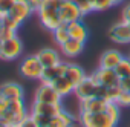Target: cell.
I'll return each mask as SVG.
<instances>
[{"mask_svg": "<svg viewBox=\"0 0 130 127\" xmlns=\"http://www.w3.org/2000/svg\"><path fill=\"white\" fill-rule=\"evenodd\" d=\"M17 127H40V125L37 124V121L34 119V116L29 113L26 118H23V121H22V122H20Z\"/></svg>", "mask_w": 130, "mask_h": 127, "instance_id": "cell-28", "label": "cell"}, {"mask_svg": "<svg viewBox=\"0 0 130 127\" xmlns=\"http://www.w3.org/2000/svg\"><path fill=\"white\" fill-rule=\"evenodd\" d=\"M63 97L55 90V87L52 84H44L41 83L34 95V101H40V103H47V104H61Z\"/></svg>", "mask_w": 130, "mask_h": 127, "instance_id": "cell-6", "label": "cell"}, {"mask_svg": "<svg viewBox=\"0 0 130 127\" xmlns=\"http://www.w3.org/2000/svg\"><path fill=\"white\" fill-rule=\"evenodd\" d=\"M52 34H54V40H55V43H57L58 46H63L64 43H66V41L71 38L69 31H68V25H66V23H61L55 31H52Z\"/></svg>", "mask_w": 130, "mask_h": 127, "instance_id": "cell-23", "label": "cell"}, {"mask_svg": "<svg viewBox=\"0 0 130 127\" xmlns=\"http://www.w3.org/2000/svg\"><path fill=\"white\" fill-rule=\"evenodd\" d=\"M124 58V55L116 51V49H109L106 51L101 58H100V68H104V69H115L118 65H119V61Z\"/></svg>", "mask_w": 130, "mask_h": 127, "instance_id": "cell-16", "label": "cell"}, {"mask_svg": "<svg viewBox=\"0 0 130 127\" xmlns=\"http://www.w3.org/2000/svg\"><path fill=\"white\" fill-rule=\"evenodd\" d=\"M32 12H34V11H32V8L29 6L28 0H17V2L14 3V6L11 8V11H9V17L14 19L15 22H19V23L22 25L25 20H28V19L31 17Z\"/></svg>", "mask_w": 130, "mask_h": 127, "instance_id": "cell-12", "label": "cell"}, {"mask_svg": "<svg viewBox=\"0 0 130 127\" xmlns=\"http://www.w3.org/2000/svg\"><path fill=\"white\" fill-rule=\"evenodd\" d=\"M22 52H23V43L17 35L2 41V47H0V58L2 60H6V61L15 60Z\"/></svg>", "mask_w": 130, "mask_h": 127, "instance_id": "cell-7", "label": "cell"}, {"mask_svg": "<svg viewBox=\"0 0 130 127\" xmlns=\"http://www.w3.org/2000/svg\"><path fill=\"white\" fill-rule=\"evenodd\" d=\"M0 127H5V125H2V124H0Z\"/></svg>", "mask_w": 130, "mask_h": 127, "instance_id": "cell-37", "label": "cell"}, {"mask_svg": "<svg viewBox=\"0 0 130 127\" xmlns=\"http://www.w3.org/2000/svg\"><path fill=\"white\" fill-rule=\"evenodd\" d=\"M15 35H17L15 31H11V29H8V28H3L2 32H0V40L5 41V40H9V38H12V37H15Z\"/></svg>", "mask_w": 130, "mask_h": 127, "instance_id": "cell-30", "label": "cell"}, {"mask_svg": "<svg viewBox=\"0 0 130 127\" xmlns=\"http://www.w3.org/2000/svg\"><path fill=\"white\" fill-rule=\"evenodd\" d=\"M63 55H66L69 58H74V57H78L83 49H84V43L83 41H78V40H74V38H69L63 46H60Z\"/></svg>", "mask_w": 130, "mask_h": 127, "instance_id": "cell-20", "label": "cell"}, {"mask_svg": "<svg viewBox=\"0 0 130 127\" xmlns=\"http://www.w3.org/2000/svg\"><path fill=\"white\" fill-rule=\"evenodd\" d=\"M127 57H128V58H130V54H128V55H127Z\"/></svg>", "mask_w": 130, "mask_h": 127, "instance_id": "cell-38", "label": "cell"}, {"mask_svg": "<svg viewBox=\"0 0 130 127\" xmlns=\"http://www.w3.org/2000/svg\"><path fill=\"white\" fill-rule=\"evenodd\" d=\"M52 86L55 87V90H57L61 97H66V95L72 93V92L75 90V87H77L75 83H74L69 77H66V75H63L61 78H58Z\"/></svg>", "mask_w": 130, "mask_h": 127, "instance_id": "cell-21", "label": "cell"}, {"mask_svg": "<svg viewBox=\"0 0 130 127\" xmlns=\"http://www.w3.org/2000/svg\"><path fill=\"white\" fill-rule=\"evenodd\" d=\"M90 2H93V0H90Z\"/></svg>", "mask_w": 130, "mask_h": 127, "instance_id": "cell-40", "label": "cell"}, {"mask_svg": "<svg viewBox=\"0 0 130 127\" xmlns=\"http://www.w3.org/2000/svg\"><path fill=\"white\" fill-rule=\"evenodd\" d=\"M121 20L130 25V3H128V5H125V6L122 8V12H121Z\"/></svg>", "mask_w": 130, "mask_h": 127, "instance_id": "cell-32", "label": "cell"}, {"mask_svg": "<svg viewBox=\"0 0 130 127\" xmlns=\"http://www.w3.org/2000/svg\"><path fill=\"white\" fill-rule=\"evenodd\" d=\"M60 5L55 0H43L40 9L37 11L41 25L49 29V31H55L60 25H61V19H60Z\"/></svg>", "mask_w": 130, "mask_h": 127, "instance_id": "cell-1", "label": "cell"}, {"mask_svg": "<svg viewBox=\"0 0 130 127\" xmlns=\"http://www.w3.org/2000/svg\"><path fill=\"white\" fill-rule=\"evenodd\" d=\"M107 104H109V101H106L103 98H98V97H92V98L80 101V112H87V113L104 112Z\"/></svg>", "mask_w": 130, "mask_h": 127, "instance_id": "cell-14", "label": "cell"}, {"mask_svg": "<svg viewBox=\"0 0 130 127\" xmlns=\"http://www.w3.org/2000/svg\"><path fill=\"white\" fill-rule=\"evenodd\" d=\"M72 2L78 6V9L81 11L83 17L87 15V14H90V12L93 11V6H92V2H90V0H72Z\"/></svg>", "mask_w": 130, "mask_h": 127, "instance_id": "cell-26", "label": "cell"}, {"mask_svg": "<svg viewBox=\"0 0 130 127\" xmlns=\"http://www.w3.org/2000/svg\"><path fill=\"white\" fill-rule=\"evenodd\" d=\"M15 2L17 0H0V20H5L9 15V11Z\"/></svg>", "mask_w": 130, "mask_h": 127, "instance_id": "cell-25", "label": "cell"}, {"mask_svg": "<svg viewBox=\"0 0 130 127\" xmlns=\"http://www.w3.org/2000/svg\"><path fill=\"white\" fill-rule=\"evenodd\" d=\"M0 47H2V40H0Z\"/></svg>", "mask_w": 130, "mask_h": 127, "instance_id": "cell-36", "label": "cell"}, {"mask_svg": "<svg viewBox=\"0 0 130 127\" xmlns=\"http://www.w3.org/2000/svg\"><path fill=\"white\" fill-rule=\"evenodd\" d=\"M93 75H95V78L98 80V83H100L101 86L107 87V89L119 86V80H121V78L116 75L115 69H104V68H98V69L93 72Z\"/></svg>", "mask_w": 130, "mask_h": 127, "instance_id": "cell-11", "label": "cell"}, {"mask_svg": "<svg viewBox=\"0 0 130 127\" xmlns=\"http://www.w3.org/2000/svg\"><path fill=\"white\" fill-rule=\"evenodd\" d=\"M75 122H77L75 116L63 109L58 115H55V116L51 119V122H49L47 127H74Z\"/></svg>", "mask_w": 130, "mask_h": 127, "instance_id": "cell-19", "label": "cell"}, {"mask_svg": "<svg viewBox=\"0 0 130 127\" xmlns=\"http://www.w3.org/2000/svg\"><path fill=\"white\" fill-rule=\"evenodd\" d=\"M100 87V83L98 80L95 78V75H86V78L75 87L74 93L77 95V98L81 101V100H87V98H92V97H96V90Z\"/></svg>", "mask_w": 130, "mask_h": 127, "instance_id": "cell-5", "label": "cell"}, {"mask_svg": "<svg viewBox=\"0 0 130 127\" xmlns=\"http://www.w3.org/2000/svg\"><path fill=\"white\" fill-rule=\"evenodd\" d=\"M116 103H118L121 107H127V106H130V92H124V90H122Z\"/></svg>", "mask_w": 130, "mask_h": 127, "instance_id": "cell-29", "label": "cell"}, {"mask_svg": "<svg viewBox=\"0 0 130 127\" xmlns=\"http://www.w3.org/2000/svg\"><path fill=\"white\" fill-rule=\"evenodd\" d=\"M78 122L81 127H116L118 119L110 116L106 110L98 112V113H87V112H80Z\"/></svg>", "mask_w": 130, "mask_h": 127, "instance_id": "cell-3", "label": "cell"}, {"mask_svg": "<svg viewBox=\"0 0 130 127\" xmlns=\"http://www.w3.org/2000/svg\"><path fill=\"white\" fill-rule=\"evenodd\" d=\"M37 57L40 60V63L43 65V68H51V66H55L61 61L60 58V54L58 51L52 49V47H44L41 51L37 52Z\"/></svg>", "mask_w": 130, "mask_h": 127, "instance_id": "cell-17", "label": "cell"}, {"mask_svg": "<svg viewBox=\"0 0 130 127\" xmlns=\"http://www.w3.org/2000/svg\"><path fill=\"white\" fill-rule=\"evenodd\" d=\"M0 95L3 98H6L8 101H14V100H23L25 98V90L20 84L17 83H5L0 86Z\"/></svg>", "mask_w": 130, "mask_h": 127, "instance_id": "cell-15", "label": "cell"}, {"mask_svg": "<svg viewBox=\"0 0 130 127\" xmlns=\"http://www.w3.org/2000/svg\"><path fill=\"white\" fill-rule=\"evenodd\" d=\"M41 127H47V125H41Z\"/></svg>", "mask_w": 130, "mask_h": 127, "instance_id": "cell-39", "label": "cell"}, {"mask_svg": "<svg viewBox=\"0 0 130 127\" xmlns=\"http://www.w3.org/2000/svg\"><path fill=\"white\" fill-rule=\"evenodd\" d=\"M60 19H61V23H72V22H77V20H81L83 19V14L81 11L78 9V6L72 2H66V3H63L60 5Z\"/></svg>", "mask_w": 130, "mask_h": 127, "instance_id": "cell-9", "label": "cell"}, {"mask_svg": "<svg viewBox=\"0 0 130 127\" xmlns=\"http://www.w3.org/2000/svg\"><path fill=\"white\" fill-rule=\"evenodd\" d=\"M66 77H69L74 83H75V86H78L84 78H86V74H84V71L80 68V66H77V65H72V63H68V71H66Z\"/></svg>", "mask_w": 130, "mask_h": 127, "instance_id": "cell-22", "label": "cell"}, {"mask_svg": "<svg viewBox=\"0 0 130 127\" xmlns=\"http://www.w3.org/2000/svg\"><path fill=\"white\" fill-rule=\"evenodd\" d=\"M68 31H69L71 38L78 40V41H83V43H86V40L89 37V31H87L86 25L83 23V20H77V22L69 23L68 25Z\"/></svg>", "mask_w": 130, "mask_h": 127, "instance_id": "cell-18", "label": "cell"}, {"mask_svg": "<svg viewBox=\"0 0 130 127\" xmlns=\"http://www.w3.org/2000/svg\"><path fill=\"white\" fill-rule=\"evenodd\" d=\"M22 77L29 78V80H40L43 75V65L40 63L37 54L35 55H28L23 58V61L20 63V68H19Z\"/></svg>", "mask_w": 130, "mask_h": 127, "instance_id": "cell-4", "label": "cell"}, {"mask_svg": "<svg viewBox=\"0 0 130 127\" xmlns=\"http://www.w3.org/2000/svg\"><path fill=\"white\" fill-rule=\"evenodd\" d=\"M8 107H9V101H8L6 98H3L2 95H0V119H2V118H3V115L6 113Z\"/></svg>", "mask_w": 130, "mask_h": 127, "instance_id": "cell-31", "label": "cell"}, {"mask_svg": "<svg viewBox=\"0 0 130 127\" xmlns=\"http://www.w3.org/2000/svg\"><path fill=\"white\" fill-rule=\"evenodd\" d=\"M61 110H63V104H47V103H40V101H34L31 107L32 115H41L47 118H54Z\"/></svg>", "mask_w": 130, "mask_h": 127, "instance_id": "cell-13", "label": "cell"}, {"mask_svg": "<svg viewBox=\"0 0 130 127\" xmlns=\"http://www.w3.org/2000/svg\"><path fill=\"white\" fill-rule=\"evenodd\" d=\"M119 87H121L124 92H130V77L121 78V80H119Z\"/></svg>", "mask_w": 130, "mask_h": 127, "instance_id": "cell-33", "label": "cell"}, {"mask_svg": "<svg viewBox=\"0 0 130 127\" xmlns=\"http://www.w3.org/2000/svg\"><path fill=\"white\" fill-rule=\"evenodd\" d=\"M66 71H68V63L60 61L58 65H55V66L44 68L40 81L44 83V84H54L58 78H61L63 75H66Z\"/></svg>", "mask_w": 130, "mask_h": 127, "instance_id": "cell-10", "label": "cell"}, {"mask_svg": "<svg viewBox=\"0 0 130 127\" xmlns=\"http://www.w3.org/2000/svg\"><path fill=\"white\" fill-rule=\"evenodd\" d=\"M115 72L119 78H127L130 77V58L128 57H124L121 61H119V65L115 68Z\"/></svg>", "mask_w": 130, "mask_h": 127, "instance_id": "cell-24", "label": "cell"}, {"mask_svg": "<svg viewBox=\"0 0 130 127\" xmlns=\"http://www.w3.org/2000/svg\"><path fill=\"white\" fill-rule=\"evenodd\" d=\"M41 2H43V0H28V3H29V6L32 8V11H34V12H37V11L40 9Z\"/></svg>", "mask_w": 130, "mask_h": 127, "instance_id": "cell-34", "label": "cell"}, {"mask_svg": "<svg viewBox=\"0 0 130 127\" xmlns=\"http://www.w3.org/2000/svg\"><path fill=\"white\" fill-rule=\"evenodd\" d=\"M3 22V28H8V29H11V31H19V28H20V23L19 22H15L14 19H11L9 15L5 19V20H2Z\"/></svg>", "mask_w": 130, "mask_h": 127, "instance_id": "cell-27", "label": "cell"}, {"mask_svg": "<svg viewBox=\"0 0 130 127\" xmlns=\"http://www.w3.org/2000/svg\"><path fill=\"white\" fill-rule=\"evenodd\" d=\"M109 38L113 43H119V44H128L130 43V25L125 22H119L116 25H113L109 32H107Z\"/></svg>", "mask_w": 130, "mask_h": 127, "instance_id": "cell-8", "label": "cell"}, {"mask_svg": "<svg viewBox=\"0 0 130 127\" xmlns=\"http://www.w3.org/2000/svg\"><path fill=\"white\" fill-rule=\"evenodd\" d=\"M55 2H57L58 5H63V3H66V2H71V0H55Z\"/></svg>", "mask_w": 130, "mask_h": 127, "instance_id": "cell-35", "label": "cell"}, {"mask_svg": "<svg viewBox=\"0 0 130 127\" xmlns=\"http://www.w3.org/2000/svg\"><path fill=\"white\" fill-rule=\"evenodd\" d=\"M29 115L26 104L23 100H14L9 101V107L6 110V113L3 115V118L0 119V124L5 125V127H17L23 118H26Z\"/></svg>", "mask_w": 130, "mask_h": 127, "instance_id": "cell-2", "label": "cell"}]
</instances>
